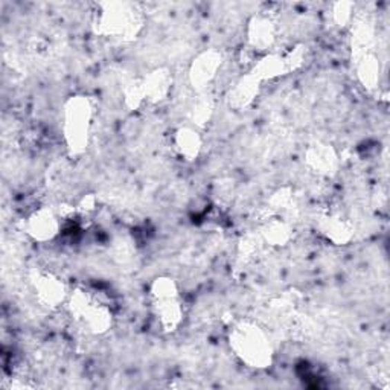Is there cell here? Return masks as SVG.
Listing matches in <instances>:
<instances>
[{
  "instance_id": "cell-1",
  "label": "cell",
  "mask_w": 390,
  "mask_h": 390,
  "mask_svg": "<svg viewBox=\"0 0 390 390\" xmlns=\"http://www.w3.org/2000/svg\"><path fill=\"white\" fill-rule=\"evenodd\" d=\"M233 348L242 362L250 366L264 367L270 363V344L257 328H240L233 334Z\"/></svg>"
},
{
  "instance_id": "cell-3",
  "label": "cell",
  "mask_w": 390,
  "mask_h": 390,
  "mask_svg": "<svg viewBox=\"0 0 390 390\" xmlns=\"http://www.w3.org/2000/svg\"><path fill=\"white\" fill-rule=\"evenodd\" d=\"M87 121H89V108L87 106L79 104V107L75 110H70V117H69V125H70V137L75 142L83 141L84 131L87 133Z\"/></svg>"
},
{
  "instance_id": "cell-2",
  "label": "cell",
  "mask_w": 390,
  "mask_h": 390,
  "mask_svg": "<svg viewBox=\"0 0 390 390\" xmlns=\"http://www.w3.org/2000/svg\"><path fill=\"white\" fill-rule=\"evenodd\" d=\"M58 223L52 213L49 212H39L31 220V233L39 240L52 238V235L57 233Z\"/></svg>"
}]
</instances>
